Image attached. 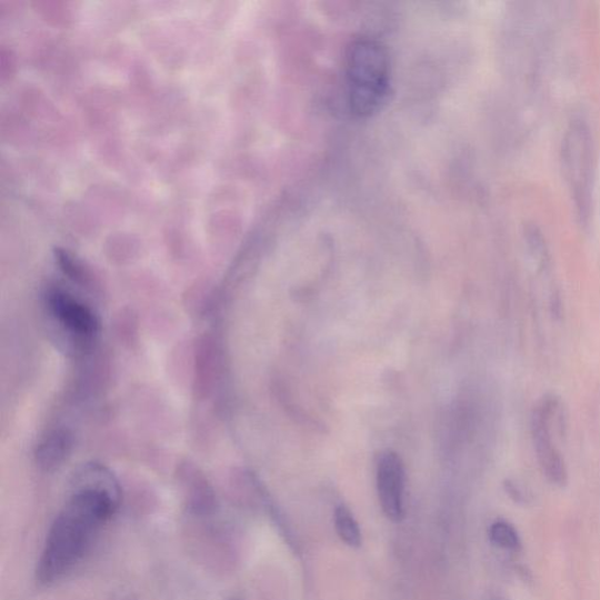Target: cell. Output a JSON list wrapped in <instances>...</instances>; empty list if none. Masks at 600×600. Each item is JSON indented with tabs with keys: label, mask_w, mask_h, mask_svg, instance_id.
Listing matches in <instances>:
<instances>
[{
	"label": "cell",
	"mask_w": 600,
	"mask_h": 600,
	"mask_svg": "<svg viewBox=\"0 0 600 600\" xmlns=\"http://www.w3.org/2000/svg\"><path fill=\"white\" fill-rule=\"evenodd\" d=\"M489 538L492 543L506 550H518L521 544L516 528L502 521L490 527Z\"/></svg>",
	"instance_id": "cell-11"
},
{
	"label": "cell",
	"mask_w": 600,
	"mask_h": 600,
	"mask_svg": "<svg viewBox=\"0 0 600 600\" xmlns=\"http://www.w3.org/2000/svg\"><path fill=\"white\" fill-rule=\"evenodd\" d=\"M70 488V496L49 530L38 561L36 576L41 586L59 582L84 560L121 503L119 481L101 463L82 464Z\"/></svg>",
	"instance_id": "cell-1"
},
{
	"label": "cell",
	"mask_w": 600,
	"mask_h": 600,
	"mask_svg": "<svg viewBox=\"0 0 600 600\" xmlns=\"http://www.w3.org/2000/svg\"><path fill=\"white\" fill-rule=\"evenodd\" d=\"M58 262L63 273L77 283H84L82 269L67 253H58Z\"/></svg>",
	"instance_id": "cell-12"
},
{
	"label": "cell",
	"mask_w": 600,
	"mask_h": 600,
	"mask_svg": "<svg viewBox=\"0 0 600 600\" xmlns=\"http://www.w3.org/2000/svg\"><path fill=\"white\" fill-rule=\"evenodd\" d=\"M560 409L559 400L552 396L544 397L534 406L530 430L536 456L544 477L550 483L564 487L568 482V470L560 450L552 440L551 432L552 421L560 413Z\"/></svg>",
	"instance_id": "cell-4"
},
{
	"label": "cell",
	"mask_w": 600,
	"mask_h": 600,
	"mask_svg": "<svg viewBox=\"0 0 600 600\" xmlns=\"http://www.w3.org/2000/svg\"><path fill=\"white\" fill-rule=\"evenodd\" d=\"M72 449V433L63 428H58L39 441L34 458L40 468L53 470L70 458Z\"/></svg>",
	"instance_id": "cell-8"
},
{
	"label": "cell",
	"mask_w": 600,
	"mask_h": 600,
	"mask_svg": "<svg viewBox=\"0 0 600 600\" xmlns=\"http://www.w3.org/2000/svg\"><path fill=\"white\" fill-rule=\"evenodd\" d=\"M228 600H242V599L232 597V598H229Z\"/></svg>",
	"instance_id": "cell-13"
},
{
	"label": "cell",
	"mask_w": 600,
	"mask_h": 600,
	"mask_svg": "<svg viewBox=\"0 0 600 600\" xmlns=\"http://www.w3.org/2000/svg\"><path fill=\"white\" fill-rule=\"evenodd\" d=\"M348 100L351 112L360 119L377 114L388 100L391 88V63L379 41L360 38L347 54Z\"/></svg>",
	"instance_id": "cell-3"
},
{
	"label": "cell",
	"mask_w": 600,
	"mask_h": 600,
	"mask_svg": "<svg viewBox=\"0 0 600 600\" xmlns=\"http://www.w3.org/2000/svg\"><path fill=\"white\" fill-rule=\"evenodd\" d=\"M334 524L340 540L349 547L359 548L361 546V532L357 521L350 510L339 507L334 513Z\"/></svg>",
	"instance_id": "cell-10"
},
{
	"label": "cell",
	"mask_w": 600,
	"mask_h": 600,
	"mask_svg": "<svg viewBox=\"0 0 600 600\" xmlns=\"http://www.w3.org/2000/svg\"><path fill=\"white\" fill-rule=\"evenodd\" d=\"M377 487L382 511L394 523L401 522L403 511L404 467L400 457L386 452L377 469Z\"/></svg>",
	"instance_id": "cell-6"
},
{
	"label": "cell",
	"mask_w": 600,
	"mask_h": 600,
	"mask_svg": "<svg viewBox=\"0 0 600 600\" xmlns=\"http://www.w3.org/2000/svg\"><path fill=\"white\" fill-rule=\"evenodd\" d=\"M182 484L189 516L200 520L216 516L218 511L216 492L199 471L196 469L187 470L182 478Z\"/></svg>",
	"instance_id": "cell-7"
},
{
	"label": "cell",
	"mask_w": 600,
	"mask_h": 600,
	"mask_svg": "<svg viewBox=\"0 0 600 600\" xmlns=\"http://www.w3.org/2000/svg\"><path fill=\"white\" fill-rule=\"evenodd\" d=\"M560 160L578 223L589 228L593 218L597 153L588 117L574 112L563 132Z\"/></svg>",
	"instance_id": "cell-2"
},
{
	"label": "cell",
	"mask_w": 600,
	"mask_h": 600,
	"mask_svg": "<svg viewBox=\"0 0 600 600\" xmlns=\"http://www.w3.org/2000/svg\"><path fill=\"white\" fill-rule=\"evenodd\" d=\"M523 239L533 264L542 271L548 270L551 264V256L542 230L538 226L529 223L524 226Z\"/></svg>",
	"instance_id": "cell-9"
},
{
	"label": "cell",
	"mask_w": 600,
	"mask_h": 600,
	"mask_svg": "<svg viewBox=\"0 0 600 600\" xmlns=\"http://www.w3.org/2000/svg\"><path fill=\"white\" fill-rule=\"evenodd\" d=\"M48 313L58 329L74 339L78 347L89 346L100 331V321L91 308L60 288H50L46 296Z\"/></svg>",
	"instance_id": "cell-5"
}]
</instances>
